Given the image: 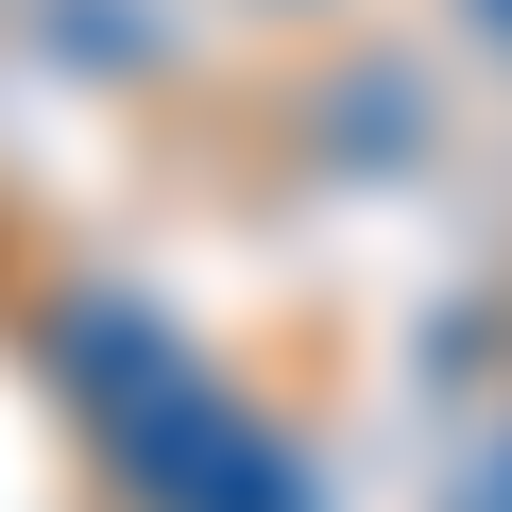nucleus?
<instances>
[{
  "label": "nucleus",
  "mask_w": 512,
  "mask_h": 512,
  "mask_svg": "<svg viewBox=\"0 0 512 512\" xmlns=\"http://www.w3.org/2000/svg\"><path fill=\"white\" fill-rule=\"evenodd\" d=\"M52 393L103 444V478L137 512H308V461L274 444V410L222 393L137 291H69L52 308Z\"/></svg>",
  "instance_id": "f257e3e1"
},
{
  "label": "nucleus",
  "mask_w": 512,
  "mask_h": 512,
  "mask_svg": "<svg viewBox=\"0 0 512 512\" xmlns=\"http://www.w3.org/2000/svg\"><path fill=\"white\" fill-rule=\"evenodd\" d=\"M478 512H512V461H495V478H478Z\"/></svg>",
  "instance_id": "f03ea898"
}]
</instances>
